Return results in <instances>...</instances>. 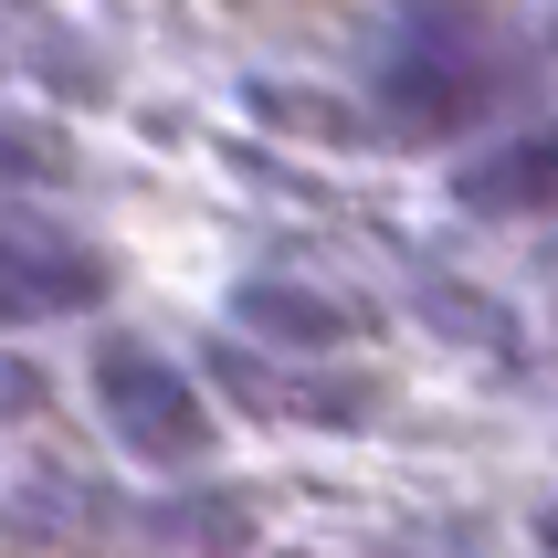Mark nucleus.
Masks as SVG:
<instances>
[{"label": "nucleus", "instance_id": "nucleus-3", "mask_svg": "<svg viewBox=\"0 0 558 558\" xmlns=\"http://www.w3.org/2000/svg\"><path fill=\"white\" fill-rule=\"evenodd\" d=\"M527 180H558V137H537V148L527 158H485V169H474V201H496V211H506V201H527Z\"/></svg>", "mask_w": 558, "mask_h": 558}, {"label": "nucleus", "instance_id": "nucleus-2", "mask_svg": "<svg viewBox=\"0 0 558 558\" xmlns=\"http://www.w3.org/2000/svg\"><path fill=\"white\" fill-rule=\"evenodd\" d=\"M85 295H95V264H85V253H53V243H11V232H0V316L85 306Z\"/></svg>", "mask_w": 558, "mask_h": 558}, {"label": "nucleus", "instance_id": "nucleus-4", "mask_svg": "<svg viewBox=\"0 0 558 558\" xmlns=\"http://www.w3.org/2000/svg\"><path fill=\"white\" fill-rule=\"evenodd\" d=\"M32 401V369H11V359H0V411H22Z\"/></svg>", "mask_w": 558, "mask_h": 558}, {"label": "nucleus", "instance_id": "nucleus-1", "mask_svg": "<svg viewBox=\"0 0 558 558\" xmlns=\"http://www.w3.org/2000/svg\"><path fill=\"white\" fill-rule=\"evenodd\" d=\"M106 411H117V433H137V453H158V464H190L201 453V401H190L180 369L148 359V348H106Z\"/></svg>", "mask_w": 558, "mask_h": 558}]
</instances>
